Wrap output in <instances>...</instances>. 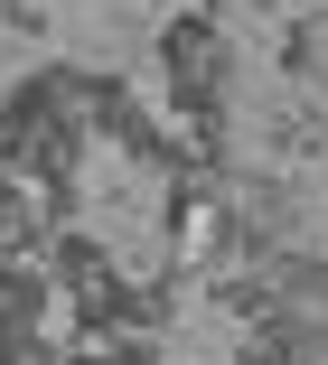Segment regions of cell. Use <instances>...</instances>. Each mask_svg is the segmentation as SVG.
<instances>
[{
  "label": "cell",
  "mask_w": 328,
  "mask_h": 365,
  "mask_svg": "<svg viewBox=\"0 0 328 365\" xmlns=\"http://www.w3.org/2000/svg\"><path fill=\"white\" fill-rule=\"evenodd\" d=\"M159 66H169V94H179L188 113H207V103L225 94V76H234V47H225V29H216L207 10H188V19L159 29Z\"/></svg>",
  "instance_id": "obj_1"
},
{
  "label": "cell",
  "mask_w": 328,
  "mask_h": 365,
  "mask_svg": "<svg viewBox=\"0 0 328 365\" xmlns=\"http://www.w3.org/2000/svg\"><path fill=\"white\" fill-rule=\"evenodd\" d=\"M263 10H272V19H309V10H319V0H263Z\"/></svg>",
  "instance_id": "obj_2"
}]
</instances>
